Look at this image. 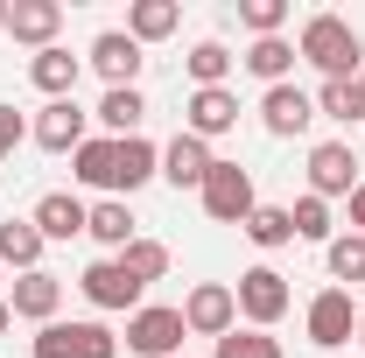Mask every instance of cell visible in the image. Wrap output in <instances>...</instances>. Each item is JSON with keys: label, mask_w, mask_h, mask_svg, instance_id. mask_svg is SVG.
Instances as JSON below:
<instances>
[{"label": "cell", "mask_w": 365, "mask_h": 358, "mask_svg": "<svg viewBox=\"0 0 365 358\" xmlns=\"http://www.w3.org/2000/svg\"><path fill=\"white\" fill-rule=\"evenodd\" d=\"M239 63H246V71H253V78L274 91V85H288V71H295L302 56H295V43H288V36H267V43H253V49H246Z\"/></svg>", "instance_id": "cell-24"}, {"label": "cell", "mask_w": 365, "mask_h": 358, "mask_svg": "<svg viewBox=\"0 0 365 358\" xmlns=\"http://www.w3.org/2000/svg\"><path fill=\"white\" fill-rule=\"evenodd\" d=\"M302 323H309V344H317V352L351 344V337H359V302H351V288H323Z\"/></svg>", "instance_id": "cell-7"}, {"label": "cell", "mask_w": 365, "mask_h": 358, "mask_svg": "<svg viewBox=\"0 0 365 358\" xmlns=\"http://www.w3.org/2000/svg\"><path fill=\"white\" fill-rule=\"evenodd\" d=\"M197 197H204V218L211 225H246L253 204H260V197H253V169H239V162H218Z\"/></svg>", "instance_id": "cell-3"}, {"label": "cell", "mask_w": 365, "mask_h": 358, "mask_svg": "<svg viewBox=\"0 0 365 358\" xmlns=\"http://www.w3.org/2000/svg\"><path fill=\"white\" fill-rule=\"evenodd\" d=\"M78 71H85V56H71L63 43H49L29 56V85L43 91V98H71L78 91Z\"/></svg>", "instance_id": "cell-17"}, {"label": "cell", "mask_w": 365, "mask_h": 358, "mask_svg": "<svg viewBox=\"0 0 365 358\" xmlns=\"http://www.w3.org/2000/svg\"><path fill=\"white\" fill-rule=\"evenodd\" d=\"M85 63H91V71H98V78H106V91H113V85H134V78H140V63H148V56H140V43H134V36H127V29H106V36H91Z\"/></svg>", "instance_id": "cell-12"}, {"label": "cell", "mask_w": 365, "mask_h": 358, "mask_svg": "<svg viewBox=\"0 0 365 358\" xmlns=\"http://www.w3.org/2000/svg\"><path fill=\"white\" fill-rule=\"evenodd\" d=\"M21 134H29V127H21V113H14V106H0V162L21 148Z\"/></svg>", "instance_id": "cell-34"}, {"label": "cell", "mask_w": 365, "mask_h": 358, "mask_svg": "<svg viewBox=\"0 0 365 358\" xmlns=\"http://www.w3.org/2000/svg\"><path fill=\"white\" fill-rule=\"evenodd\" d=\"M344 204H351V225H359V232H365V183H359V190H351V197H344Z\"/></svg>", "instance_id": "cell-35"}, {"label": "cell", "mask_w": 365, "mask_h": 358, "mask_svg": "<svg viewBox=\"0 0 365 358\" xmlns=\"http://www.w3.org/2000/svg\"><path fill=\"white\" fill-rule=\"evenodd\" d=\"M113 260L148 288V281H162V274H169V246H162V239H134V246H127V253H113Z\"/></svg>", "instance_id": "cell-29"}, {"label": "cell", "mask_w": 365, "mask_h": 358, "mask_svg": "<svg viewBox=\"0 0 365 358\" xmlns=\"http://www.w3.org/2000/svg\"><path fill=\"white\" fill-rule=\"evenodd\" d=\"M71 176L91 183V190H120V140H85L78 155H71Z\"/></svg>", "instance_id": "cell-22"}, {"label": "cell", "mask_w": 365, "mask_h": 358, "mask_svg": "<svg viewBox=\"0 0 365 358\" xmlns=\"http://www.w3.org/2000/svg\"><path fill=\"white\" fill-rule=\"evenodd\" d=\"M323 260H330V281H337V288H344V281H365V232L330 239V246H323Z\"/></svg>", "instance_id": "cell-30"}, {"label": "cell", "mask_w": 365, "mask_h": 358, "mask_svg": "<svg viewBox=\"0 0 365 358\" xmlns=\"http://www.w3.org/2000/svg\"><path fill=\"white\" fill-rule=\"evenodd\" d=\"M239 21L253 29V43H267L288 29V0H239Z\"/></svg>", "instance_id": "cell-33"}, {"label": "cell", "mask_w": 365, "mask_h": 358, "mask_svg": "<svg viewBox=\"0 0 365 358\" xmlns=\"http://www.w3.org/2000/svg\"><path fill=\"white\" fill-rule=\"evenodd\" d=\"M56 29H63V7H56V0H7V36H14V43L49 49Z\"/></svg>", "instance_id": "cell-16"}, {"label": "cell", "mask_w": 365, "mask_h": 358, "mask_svg": "<svg viewBox=\"0 0 365 358\" xmlns=\"http://www.w3.org/2000/svg\"><path fill=\"white\" fill-rule=\"evenodd\" d=\"M359 183H365V176H359L351 140H317V148H309V197L330 204V197H351Z\"/></svg>", "instance_id": "cell-8"}, {"label": "cell", "mask_w": 365, "mask_h": 358, "mask_svg": "<svg viewBox=\"0 0 365 358\" xmlns=\"http://www.w3.org/2000/svg\"><path fill=\"white\" fill-rule=\"evenodd\" d=\"M176 29H182V7H176V0H134V7H127V36H134L140 49H148V43H169Z\"/></svg>", "instance_id": "cell-21"}, {"label": "cell", "mask_w": 365, "mask_h": 358, "mask_svg": "<svg viewBox=\"0 0 365 358\" xmlns=\"http://www.w3.org/2000/svg\"><path fill=\"white\" fill-rule=\"evenodd\" d=\"M78 288H85L91 310H127V316H134V310H140V295H148V288H140V281L120 267L113 253H106V260H91V267L78 274Z\"/></svg>", "instance_id": "cell-9"}, {"label": "cell", "mask_w": 365, "mask_h": 358, "mask_svg": "<svg viewBox=\"0 0 365 358\" xmlns=\"http://www.w3.org/2000/svg\"><path fill=\"white\" fill-rule=\"evenodd\" d=\"M182 63H190V85H197V91H218V85H225V71L239 63V56H232L225 43H197Z\"/></svg>", "instance_id": "cell-28"}, {"label": "cell", "mask_w": 365, "mask_h": 358, "mask_svg": "<svg viewBox=\"0 0 365 358\" xmlns=\"http://www.w3.org/2000/svg\"><path fill=\"white\" fill-rule=\"evenodd\" d=\"M7 310L21 316V323H56V310H63V281H56L49 267L14 274V295H7Z\"/></svg>", "instance_id": "cell-13"}, {"label": "cell", "mask_w": 365, "mask_h": 358, "mask_svg": "<svg viewBox=\"0 0 365 358\" xmlns=\"http://www.w3.org/2000/svg\"><path fill=\"white\" fill-rule=\"evenodd\" d=\"M7 323H14V310H7V295H0V330H7Z\"/></svg>", "instance_id": "cell-36"}, {"label": "cell", "mask_w": 365, "mask_h": 358, "mask_svg": "<svg viewBox=\"0 0 365 358\" xmlns=\"http://www.w3.org/2000/svg\"><path fill=\"white\" fill-rule=\"evenodd\" d=\"M295 56H302V63H317L323 78H359L365 36L344 21V14H309V21H302V36H295Z\"/></svg>", "instance_id": "cell-1"}, {"label": "cell", "mask_w": 365, "mask_h": 358, "mask_svg": "<svg viewBox=\"0 0 365 358\" xmlns=\"http://www.w3.org/2000/svg\"><path fill=\"white\" fill-rule=\"evenodd\" d=\"M182 310H162V302H140L127 316V352L134 358H182Z\"/></svg>", "instance_id": "cell-4"}, {"label": "cell", "mask_w": 365, "mask_h": 358, "mask_svg": "<svg viewBox=\"0 0 365 358\" xmlns=\"http://www.w3.org/2000/svg\"><path fill=\"white\" fill-rule=\"evenodd\" d=\"M182 330L218 344L225 330H239V295H232L225 281H197V288L182 295Z\"/></svg>", "instance_id": "cell-6"}, {"label": "cell", "mask_w": 365, "mask_h": 358, "mask_svg": "<svg viewBox=\"0 0 365 358\" xmlns=\"http://www.w3.org/2000/svg\"><path fill=\"white\" fill-rule=\"evenodd\" d=\"M43 232H36V218H0V267H14V274H36L43 267Z\"/></svg>", "instance_id": "cell-19"}, {"label": "cell", "mask_w": 365, "mask_h": 358, "mask_svg": "<svg viewBox=\"0 0 365 358\" xmlns=\"http://www.w3.org/2000/svg\"><path fill=\"white\" fill-rule=\"evenodd\" d=\"M359 344H365V310H359Z\"/></svg>", "instance_id": "cell-37"}, {"label": "cell", "mask_w": 365, "mask_h": 358, "mask_svg": "<svg viewBox=\"0 0 365 358\" xmlns=\"http://www.w3.org/2000/svg\"><path fill=\"white\" fill-rule=\"evenodd\" d=\"M211 169H218V155H211V140H197V134H176L162 148V183H176V190H204Z\"/></svg>", "instance_id": "cell-14"}, {"label": "cell", "mask_w": 365, "mask_h": 358, "mask_svg": "<svg viewBox=\"0 0 365 358\" xmlns=\"http://www.w3.org/2000/svg\"><path fill=\"white\" fill-rule=\"evenodd\" d=\"M29 134H36V148H49V155H78V148L91 140L85 134V106H78V98H49Z\"/></svg>", "instance_id": "cell-11"}, {"label": "cell", "mask_w": 365, "mask_h": 358, "mask_svg": "<svg viewBox=\"0 0 365 358\" xmlns=\"http://www.w3.org/2000/svg\"><path fill=\"white\" fill-rule=\"evenodd\" d=\"M239 232H246L260 253H274V246H288V239H295V218H288V204H253V218L239 225Z\"/></svg>", "instance_id": "cell-27"}, {"label": "cell", "mask_w": 365, "mask_h": 358, "mask_svg": "<svg viewBox=\"0 0 365 358\" xmlns=\"http://www.w3.org/2000/svg\"><path fill=\"white\" fill-rule=\"evenodd\" d=\"M91 239L106 246V253H127L140 232H134V211H127V197H106V204H91V225H85Z\"/></svg>", "instance_id": "cell-23"}, {"label": "cell", "mask_w": 365, "mask_h": 358, "mask_svg": "<svg viewBox=\"0 0 365 358\" xmlns=\"http://www.w3.org/2000/svg\"><path fill=\"white\" fill-rule=\"evenodd\" d=\"M98 120H106V140H134L140 120H148V98H140V85H113L106 98H98Z\"/></svg>", "instance_id": "cell-20"}, {"label": "cell", "mask_w": 365, "mask_h": 358, "mask_svg": "<svg viewBox=\"0 0 365 358\" xmlns=\"http://www.w3.org/2000/svg\"><path fill=\"white\" fill-rule=\"evenodd\" d=\"M29 218H36V232H43V239H78V232L91 225V204H85V197H71V190H49Z\"/></svg>", "instance_id": "cell-18"}, {"label": "cell", "mask_w": 365, "mask_h": 358, "mask_svg": "<svg viewBox=\"0 0 365 358\" xmlns=\"http://www.w3.org/2000/svg\"><path fill=\"white\" fill-rule=\"evenodd\" d=\"M317 113L337 120V127H359V120H365V85H359V78H323V85H317Z\"/></svg>", "instance_id": "cell-25"}, {"label": "cell", "mask_w": 365, "mask_h": 358, "mask_svg": "<svg viewBox=\"0 0 365 358\" xmlns=\"http://www.w3.org/2000/svg\"><path fill=\"white\" fill-rule=\"evenodd\" d=\"M29 352L36 358H120V337L106 323H43Z\"/></svg>", "instance_id": "cell-5"}, {"label": "cell", "mask_w": 365, "mask_h": 358, "mask_svg": "<svg viewBox=\"0 0 365 358\" xmlns=\"http://www.w3.org/2000/svg\"><path fill=\"white\" fill-rule=\"evenodd\" d=\"M309 120H317V98H309L302 85H274V91H260V127H267L274 140L309 134Z\"/></svg>", "instance_id": "cell-10"}, {"label": "cell", "mask_w": 365, "mask_h": 358, "mask_svg": "<svg viewBox=\"0 0 365 358\" xmlns=\"http://www.w3.org/2000/svg\"><path fill=\"white\" fill-rule=\"evenodd\" d=\"M211 358H281V337H267V330H225L211 344Z\"/></svg>", "instance_id": "cell-31"}, {"label": "cell", "mask_w": 365, "mask_h": 358, "mask_svg": "<svg viewBox=\"0 0 365 358\" xmlns=\"http://www.w3.org/2000/svg\"><path fill=\"white\" fill-rule=\"evenodd\" d=\"M288 218H295V239L330 246V204H323V197H295V204H288Z\"/></svg>", "instance_id": "cell-32"}, {"label": "cell", "mask_w": 365, "mask_h": 358, "mask_svg": "<svg viewBox=\"0 0 365 358\" xmlns=\"http://www.w3.org/2000/svg\"><path fill=\"white\" fill-rule=\"evenodd\" d=\"M359 85H365V71H359Z\"/></svg>", "instance_id": "cell-39"}, {"label": "cell", "mask_w": 365, "mask_h": 358, "mask_svg": "<svg viewBox=\"0 0 365 358\" xmlns=\"http://www.w3.org/2000/svg\"><path fill=\"white\" fill-rule=\"evenodd\" d=\"M162 176V148H155V140H120V197H134L140 183H155Z\"/></svg>", "instance_id": "cell-26"}, {"label": "cell", "mask_w": 365, "mask_h": 358, "mask_svg": "<svg viewBox=\"0 0 365 358\" xmlns=\"http://www.w3.org/2000/svg\"><path fill=\"white\" fill-rule=\"evenodd\" d=\"M239 127V98H232L225 85L218 91H190V106H182V134H197V140H218Z\"/></svg>", "instance_id": "cell-15"}, {"label": "cell", "mask_w": 365, "mask_h": 358, "mask_svg": "<svg viewBox=\"0 0 365 358\" xmlns=\"http://www.w3.org/2000/svg\"><path fill=\"white\" fill-rule=\"evenodd\" d=\"M232 295H239V316H246V330H274V323L288 316V302H295V295H288V274L267 267V260L239 274V288H232Z\"/></svg>", "instance_id": "cell-2"}, {"label": "cell", "mask_w": 365, "mask_h": 358, "mask_svg": "<svg viewBox=\"0 0 365 358\" xmlns=\"http://www.w3.org/2000/svg\"><path fill=\"white\" fill-rule=\"evenodd\" d=\"M0 29H7V0H0Z\"/></svg>", "instance_id": "cell-38"}]
</instances>
